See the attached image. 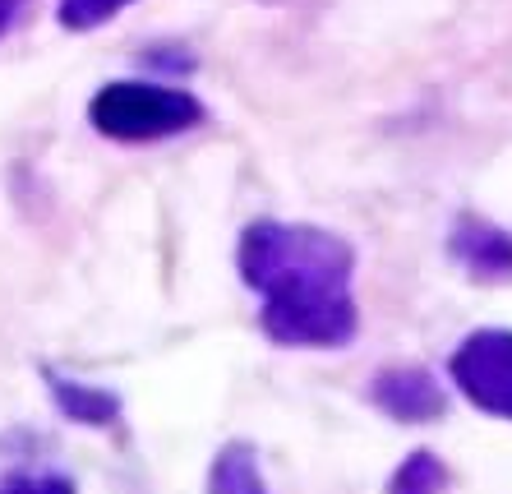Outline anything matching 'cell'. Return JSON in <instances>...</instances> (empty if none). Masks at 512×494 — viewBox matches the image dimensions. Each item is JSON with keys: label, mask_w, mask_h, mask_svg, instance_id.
Segmentation results:
<instances>
[{"label": "cell", "mask_w": 512, "mask_h": 494, "mask_svg": "<svg viewBox=\"0 0 512 494\" xmlns=\"http://www.w3.org/2000/svg\"><path fill=\"white\" fill-rule=\"evenodd\" d=\"M0 494H74V481L56 471H10L0 476Z\"/></svg>", "instance_id": "30bf717a"}, {"label": "cell", "mask_w": 512, "mask_h": 494, "mask_svg": "<svg viewBox=\"0 0 512 494\" xmlns=\"http://www.w3.org/2000/svg\"><path fill=\"white\" fill-rule=\"evenodd\" d=\"M134 0H60L56 5V19L60 28H70V33H93V28L111 24L116 14H125Z\"/></svg>", "instance_id": "9c48e42d"}, {"label": "cell", "mask_w": 512, "mask_h": 494, "mask_svg": "<svg viewBox=\"0 0 512 494\" xmlns=\"http://www.w3.org/2000/svg\"><path fill=\"white\" fill-rule=\"evenodd\" d=\"M10 5H24V0H10Z\"/></svg>", "instance_id": "7c38bea8"}, {"label": "cell", "mask_w": 512, "mask_h": 494, "mask_svg": "<svg viewBox=\"0 0 512 494\" xmlns=\"http://www.w3.org/2000/svg\"><path fill=\"white\" fill-rule=\"evenodd\" d=\"M203 494H273L268 490V481H263V467H259L254 444H240L236 439V444L217 448Z\"/></svg>", "instance_id": "52a82bcc"}, {"label": "cell", "mask_w": 512, "mask_h": 494, "mask_svg": "<svg viewBox=\"0 0 512 494\" xmlns=\"http://www.w3.org/2000/svg\"><path fill=\"white\" fill-rule=\"evenodd\" d=\"M14 19H19V5H10V0H0V37L10 33Z\"/></svg>", "instance_id": "8fae6325"}, {"label": "cell", "mask_w": 512, "mask_h": 494, "mask_svg": "<svg viewBox=\"0 0 512 494\" xmlns=\"http://www.w3.org/2000/svg\"><path fill=\"white\" fill-rule=\"evenodd\" d=\"M236 268L277 347H346L356 338V250L337 231L263 217L240 231Z\"/></svg>", "instance_id": "6da1fadb"}, {"label": "cell", "mask_w": 512, "mask_h": 494, "mask_svg": "<svg viewBox=\"0 0 512 494\" xmlns=\"http://www.w3.org/2000/svg\"><path fill=\"white\" fill-rule=\"evenodd\" d=\"M47 388H51V402H56L60 416L88 425V430H107V425L120 421V398L111 388H97L84 384V379H65V374H51L47 370Z\"/></svg>", "instance_id": "5b68a950"}, {"label": "cell", "mask_w": 512, "mask_h": 494, "mask_svg": "<svg viewBox=\"0 0 512 494\" xmlns=\"http://www.w3.org/2000/svg\"><path fill=\"white\" fill-rule=\"evenodd\" d=\"M370 398L393 421H434L443 411V388L434 384V374L411 370V365L406 370H383L370 384Z\"/></svg>", "instance_id": "277c9868"}, {"label": "cell", "mask_w": 512, "mask_h": 494, "mask_svg": "<svg viewBox=\"0 0 512 494\" xmlns=\"http://www.w3.org/2000/svg\"><path fill=\"white\" fill-rule=\"evenodd\" d=\"M453 384L489 416L512 421V333L508 328H480L453 351Z\"/></svg>", "instance_id": "3957f363"}, {"label": "cell", "mask_w": 512, "mask_h": 494, "mask_svg": "<svg viewBox=\"0 0 512 494\" xmlns=\"http://www.w3.org/2000/svg\"><path fill=\"white\" fill-rule=\"evenodd\" d=\"M88 121L102 139H116V144H157V139L203 125V102L190 88L176 84L116 79V84H102L93 93Z\"/></svg>", "instance_id": "7a4b0ae2"}, {"label": "cell", "mask_w": 512, "mask_h": 494, "mask_svg": "<svg viewBox=\"0 0 512 494\" xmlns=\"http://www.w3.org/2000/svg\"><path fill=\"white\" fill-rule=\"evenodd\" d=\"M443 462L434 458V453H411V458L402 462V467L393 471V485H388V494H439L443 490Z\"/></svg>", "instance_id": "ba28073f"}, {"label": "cell", "mask_w": 512, "mask_h": 494, "mask_svg": "<svg viewBox=\"0 0 512 494\" xmlns=\"http://www.w3.org/2000/svg\"><path fill=\"white\" fill-rule=\"evenodd\" d=\"M453 254L462 259L471 273H480V278H503V273H512V236L508 231H494L489 222H471L466 217L462 227L453 231Z\"/></svg>", "instance_id": "8992f818"}]
</instances>
